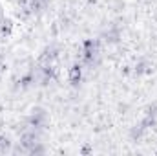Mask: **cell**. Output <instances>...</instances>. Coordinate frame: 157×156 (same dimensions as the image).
<instances>
[{
    "mask_svg": "<svg viewBox=\"0 0 157 156\" xmlns=\"http://www.w3.org/2000/svg\"><path fill=\"white\" fill-rule=\"evenodd\" d=\"M93 55H95V44H93V40H86L84 42V57H86V61H91Z\"/></svg>",
    "mask_w": 157,
    "mask_h": 156,
    "instance_id": "cell-1",
    "label": "cell"
},
{
    "mask_svg": "<svg viewBox=\"0 0 157 156\" xmlns=\"http://www.w3.org/2000/svg\"><path fill=\"white\" fill-rule=\"evenodd\" d=\"M80 77H82V68L75 64V66L71 68V76H70V81H71L73 84H77L78 81H80Z\"/></svg>",
    "mask_w": 157,
    "mask_h": 156,
    "instance_id": "cell-2",
    "label": "cell"
}]
</instances>
